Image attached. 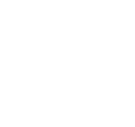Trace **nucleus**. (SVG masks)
<instances>
[]
</instances>
